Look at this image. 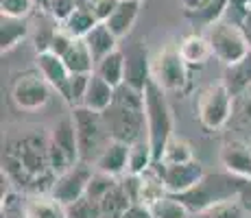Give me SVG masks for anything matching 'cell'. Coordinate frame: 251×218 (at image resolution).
Returning <instances> with one entry per match:
<instances>
[{
  "label": "cell",
  "instance_id": "30bf717a",
  "mask_svg": "<svg viewBox=\"0 0 251 218\" xmlns=\"http://www.w3.org/2000/svg\"><path fill=\"white\" fill-rule=\"evenodd\" d=\"M157 172H160L166 192L173 196H179L183 192L192 190L201 179L205 177V170L197 159L186 164H155Z\"/></svg>",
  "mask_w": 251,
  "mask_h": 218
},
{
  "label": "cell",
  "instance_id": "f35d334b",
  "mask_svg": "<svg viewBox=\"0 0 251 218\" xmlns=\"http://www.w3.org/2000/svg\"><path fill=\"white\" fill-rule=\"evenodd\" d=\"M72 44H75V37H72L70 33L64 28V26H59V28H57V33H55V37H52L50 52H55V55L64 57L66 52L70 50V46H72Z\"/></svg>",
  "mask_w": 251,
  "mask_h": 218
},
{
  "label": "cell",
  "instance_id": "44dd1931",
  "mask_svg": "<svg viewBox=\"0 0 251 218\" xmlns=\"http://www.w3.org/2000/svg\"><path fill=\"white\" fill-rule=\"evenodd\" d=\"M179 55L183 57L188 66H201L205 64L212 55V46L207 42L205 35H199V33H190L179 42Z\"/></svg>",
  "mask_w": 251,
  "mask_h": 218
},
{
  "label": "cell",
  "instance_id": "ac0fdd59",
  "mask_svg": "<svg viewBox=\"0 0 251 218\" xmlns=\"http://www.w3.org/2000/svg\"><path fill=\"white\" fill-rule=\"evenodd\" d=\"M55 146H59L61 151L68 155V159L72 164H79L81 162V151H79V138H76V129H75V120L72 116L68 118L59 120V122L52 127L50 135H48Z\"/></svg>",
  "mask_w": 251,
  "mask_h": 218
},
{
  "label": "cell",
  "instance_id": "8fae6325",
  "mask_svg": "<svg viewBox=\"0 0 251 218\" xmlns=\"http://www.w3.org/2000/svg\"><path fill=\"white\" fill-rule=\"evenodd\" d=\"M37 72L48 81V85L57 92L59 96H64V100L68 98V87H70V70L66 66L64 57L55 55V52L46 50V52H37L35 57Z\"/></svg>",
  "mask_w": 251,
  "mask_h": 218
},
{
  "label": "cell",
  "instance_id": "60d3db41",
  "mask_svg": "<svg viewBox=\"0 0 251 218\" xmlns=\"http://www.w3.org/2000/svg\"><path fill=\"white\" fill-rule=\"evenodd\" d=\"M123 218H153V214H151V210H149V207L140 205V203H133Z\"/></svg>",
  "mask_w": 251,
  "mask_h": 218
},
{
  "label": "cell",
  "instance_id": "7a4b0ae2",
  "mask_svg": "<svg viewBox=\"0 0 251 218\" xmlns=\"http://www.w3.org/2000/svg\"><path fill=\"white\" fill-rule=\"evenodd\" d=\"M247 181L234 177L229 172H212L201 179L192 190L183 192L177 198L192 212V214H199V212L207 210V207L216 205V203L229 201V198H240L245 192Z\"/></svg>",
  "mask_w": 251,
  "mask_h": 218
},
{
  "label": "cell",
  "instance_id": "d6986e66",
  "mask_svg": "<svg viewBox=\"0 0 251 218\" xmlns=\"http://www.w3.org/2000/svg\"><path fill=\"white\" fill-rule=\"evenodd\" d=\"M85 44H88L92 57L99 64L100 59H105L107 55H112L114 50H118V37L109 31V26L105 22H99L94 28L83 37Z\"/></svg>",
  "mask_w": 251,
  "mask_h": 218
},
{
  "label": "cell",
  "instance_id": "cb8c5ba5",
  "mask_svg": "<svg viewBox=\"0 0 251 218\" xmlns=\"http://www.w3.org/2000/svg\"><path fill=\"white\" fill-rule=\"evenodd\" d=\"M155 166V157H153L151 144L147 138H140L131 144L129 148V166H127V174L129 177H140L147 170Z\"/></svg>",
  "mask_w": 251,
  "mask_h": 218
},
{
  "label": "cell",
  "instance_id": "5bb4252c",
  "mask_svg": "<svg viewBox=\"0 0 251 218\" xmlns=\"http://www.w3.org/2000/svg\"><path fill=\"white\" fill-rule=\"evenodd\" d=\"M129 148H131V144L120 142V140H109V144L103 148V153L94 159V168L100 172L112 174V177L127 174Z\"/></svg>",
  "mask_w": 251,
  "mask_h": 218
},
{
  "label": "cell",
  "instance_id": "7402d4cb",
  "mask_svg": "<svg viewBox=\"0 0 251 218\" xmlns=\"http://www.w3.org/2000/svg\"><path fill=\"white\" fill-rule=\"evenodd\" d=\"M64 61L68 66L70 74H94L96 70V61L92 57L85 40H75L70 50L64 55Z\"/></svg>",
  "mask_w": 251,
  "mask_h": 218
},
{
  "label": "cell",
  "instance_id": "d6a6232c",
  "mask_svg": "<svg viewBox=\"0 0 251 218\" xmlns=\"http://www.w3.org/2000/svg\"><path fill=\"white\" fill-rule=\"evenodd\" d=\"M66 216L68 218H103V212H100L99 201H92V198L83 196L79 201L66 205Z\"/></svg>",
  "mask_w": 251,
  "mask_h": 218
},
{
  "label": "cell",
  "instance_id": "277c9868",
  "mask_svg": "<svg viewBox=\"0 0 251 218\" xmlns=\"http://www.w3.org/2000/svg\"><path fill=\"white\" fill-rule=\"evenodd\" d=\"M7 170L22 172L24 181H31L35 177H44L50 170L48 166V140H37L26 135L18 142V148H11L7 155Z\"/></svg>",
  "mask_w": 251,
  "mask_h": 218
},
{
  "label": "cell",
  "instance_id": "4316f807",
  "mask_svg": "<svg viewBox=\"0 0 251 218\" xmlns=\"http://www.w3.org/2000/svg\"><path fill=\"white\" fill-rule=\"evenodd\" d=\"M24 205H26L28 218H68L66 207L61 203H57L52 196H33Z\"/></svg>",
  "mask_w": 251,
  "mask_h": 218
},
{
  "label": "cell",
  "instance_id": "9c48e42d",
  "mask_svg": "<svg viewBox=\"0 0 251 218\" xmlns=\"http://www.w3.org/2000/svg\"><path fill=\"white\" fill-rule=\"evenodd\" d=\"M94 174V166L88 162H79L76 166H72L70 170H66L64 174L55 177L50 188V196L55 198L61 205H70V203L79 201L85 196L88 192V183Z\"/></svg>",
  "mask_w": 251,
  "mask_h": 218
},
{
  "label": "cell",
  "instance_id": "f546056e",
  "mask_svg": "<svg viewBox=\"0 0 251 218\" xmlns=\"http://www.w3.org/2000/svg\"><path fill=\"white\" fill-rule=\"evenodd\" d=\"M149 210H151L153 218H192V212L173 194H166L164 198H160Z\"/></svg>",
  "mask_w": 251,
  "mask_h": 218
},
{
  "label": "cell",
  "instance_id": "d590c367",
  "mask_svg": "<svg viewBox=\"0 0 251 218\" xmlns=\"http://www.w3.org/2000/svg\"><path fill=\"white\" fill-rule=\"evenodd\" d=\"M33 4L35 0H0V16L26 20L33 11Z\"/></svg>",
  "mask_w": 251,
  "mask_h": 218
},
{
  "label": "cell",
  "instance_id": "b9f144b4",
  "mask_svg": "<svg viewBox=\"0 0 251 218\" xmlns=\"http://www.w3.org/2000/svg\"><path fill=\"white\" fill-rule=\"evenodd\" d=\"M240 26H243L245 35H247V40H249V46H251V9H247V13L243 16V22H240Z\"/></svg>",
  "mask_w": 251,
  "mask_h": 218
},
{
  "label": "cell",
  "instance_id": "d4e9b609",
  "mask_svg": "<svg viewBox=\"0 0 251 218\" xmlns=\"http://www.w3.org/2000/svg\"><path fill=\"white\" fill-rule=\"evenodd\" d=\"M96 74L100 79H105L112 87L118 90L120 85H125V52L120 50H114L112 55H107L105 59H100L96 64Z\"/></svg>",
  "mask_w": 251,
  "mask_h": 218
},
{
  "label": "cell",
  "instance_id": "ba28073f",
  "mask_svg": "<svg viewBox=\"0 0 251 218\" xmlns=\"http://www.w3.org/2000/svg\"><path fill=\"white\" fill-rule=\"evenodd\" d=\"M52 87L40 72H24L11 85V100L18 109L24 111H37L48 103Z\"/></svg>",
  "mask_w": 251,
  "mask_h": 218
},
{
  "label": "cell",
  "instance_id": "3957f363",
  "mask_svg": "<svg viewBox=\"0 0 251 218\" xmlns=\"http://www.w3.org/2000/svg\"><path fill=\"white\" fill-rule=\"evenodd\" d=\"M207 42L212 46V55L221 61L223 66H234L243 61L251 52L249 40L245 35L243 26L227 20H219L212 24L205 33Z\"/></svg>",
  "mask_w": 251,
  "mask_h": 218
},
{
  "label": "cell",
  "instance_id": "7c38bea8",
  "mask_svg": "<svg viewBox=\"0 0 251 218\" xmlns=\"http://www.w3.org/2000/svg\"><path fill=\"white\" fill-rule=\"evenodd\" d=\"M219 159L225 172L234 174L243 181H251V148L243 140H227L221 146Z\"/></svg>",
  "mask_w": 251,
  "mask_h": 218
},
{
  "label": "cell",
  "instance_id": "83f0119b",
  "mask_svg": "<svg viewBox=\"0 0 251 218\" xmlns=\"http://www.w3.org/2000/svg\"><path fill=\"white\" fill-rule=\"evenodd\" d=\"M96 24H99V22H96V18L90 13V9L83 7V4H79V7H76V11L72 13L68 20L61 24V26H64L66 31L75 37V40H83V37L88 35Z\"/></svg>",
  "mask_w": 251,
  "mask_h": 218
},
{
  "label": "cell",
  "instance_id": "ee69618b",
  "mask_svg": "<svg viewBox=\"0 0 251 218\" xmlns=\"http://www.w3.org/2000/svg\"><path fill=\"white\" fill-rule=\"evenodd\" d=\"M249 218H251V214H249Z\"/></svg>",
  "mask_w": 251,
  "mask_h": 218
},
{
  "label": "cell",
  "instance_id": "836d02e7",
  "mask_svg": "<svg viewBox=\"0 0 251 218\" xmlns=\"http://www.w3.org/2000/svg\"><path fill=\"white\" fill-rule=\"evenodd\" d=\"M90 76L92 74H72L70 76V87H68V98L66 103H70L72 107H81L85 98V92L90 85Z\"/></svg>",
  "mask_w": 251,
  "mask_h": 218
},
{
  "label": "cell",
  "instance_id": "e0dca14e",
  "mask_svg": "<svg viewBox=\"0 0 251 218\" xmlns=\"http://www.w3.org/2000/svg\"><path fill=\"white\" fill-rule=\"evenodd\" d=\"M140 7H142V0H120L118 7H116L114 13L109 16V20L105 22L109 26V31H112L118 40L127 37L129 33H131V28L136 26V20L140 16Z\"/></svg>",
  "mask_w": 251,
  "mask_h": 218
},
{
  "label": "cell",
  "instance_id": "ab89813d",
  "mask_svg": "<svg viewBox=\"0 0 251 218\" xmlns=\"http://www.w3.org/2000/svg\"><path fill=\"white\" fill-rule=\"evenodd\" d=\"M2 216L4 218H28L26 205L16 201L13 194H2Z\"/></svg>",
  "mask_w": 251,
  "mask_h": 218
},
{
  "label": "cell",
  "instance_id": "9a60e30c",
  "mask_svg": "<svg viewBox=\"0 0 251 218\" xmlns=\"http://www.w3.org/2000/svg\"><path fill=\"white\" fill-rule=\"evenodd\" d=\"M186 18L192 24H203L210 28L223 18L225 9L231 0H181Z\"/></svg>",
  "mask_w": 251,
  "mask_h": 218
},
{
  "label": "cell",
  "instance_id": "8d00e7d4",
  "mask_svg": "<svg viewBox=\"0 0 251 218\" xmlns=\"http://www.w3.org/2000/svg\"><path fill=\"white\" fill-rule=\"evenodd\" d=\"M120 0H83V7L90 9V13L96 18V22H107L114 9L118 7Z\"/></svg>",
  "mask_w": 251,
  "mask_h": 218
},
{
  "label": "cell",
  "instance_id": "e575fe53",
  "mask_svg": "<svg viewBox=\"0 0 251 218\" xmlns=\"http://www.w3.org/2000/svg\"><path fill=\"white\" fill-rule=\"evenodd\" d=\"M79 4H81V0H48L46 13L55 22L64 24L72 16V13L76 11V7H79Z\"/></svg>",
  "mask_w": 251,
  "mask_h": 218
},
{
  "label": "cell",
  "instance_id": "4fadbf2b",
  "mask_svg": "<svg viewBox=\"0 0 251 218\" xmlns=\"http://www.w3.org/2000/svg\"><path fill=\"white\" fill-rule=\"evenodd\" d=\"M153 79L151 61L142 46H133L125 52V85L133 87L136 92H144L149 81Z\"/></svg>",
  "mask_w": 251,
  "mask_h": 218
},
{
  "label": "cell",
  "instance_id": "8992f818",
  "mask_svg": "<svg viewBox=\"0 0 251 218\" xmlns=\"http://www.w3.org/2000/svg\"><path fill=\"white\" fill-rule=\"evenodd\" d=\"M197 116L199 122L210 131H219L229 122L234 116V98L227 92L223 83L205 87L199 94V103H197Z\"/></svg>",
  "mask_w": 251,
  "mask_h": 218
},
{
  "label": "cell",
  "instance_id": "603a6c76",
  "mask_svg": "<svg viewBox=\"0 0 251 218\" xmlns=\"http://www.w3.org/2000/svg\"><path fill=\"white\" fill-rule=\"evenodd\" d=\"M223 85L227 87V92L234 96H238L243 90L251 87V52L245 57L243 61L234 66H225V72H223Z\"/></svg>",
  "mask_w": 251,
  "mask_h": 218
},
{
  "label": "cell",
  "instance_id": "1f68e13d",
  "mask_svg": "<svg viewBox=\"0 0 251 218\" xmlns=\"http://www.w3.org/2000/svg\"><path fill=\"white\" fill-rule=\"evenodd\" d=\"M118 183H120L118 177H112V174L100 172V170H96V168H94V174H92V179L88 183V192H85V196L92 198V201H99L100 203L116 186H118Z\"/></svg>",
  "mask_w": 251,
  "mask_h": 218
},
{
  "label": "cell",
  "instance_id": "7bdbcfd3",
  "mask_svg": "<svg viewBox=\"0 0 251 218\" xmlns=\"http://www.w3.org/2000/svg\"><path fill=\"white\" fill-rule=\"evenodd\" d=\"M35 2L40 4V9H44V11L48 9V0H35Z\"/></svg>",
  "mask_w": 251,
  "mask_h": 218
},
{
  "label": "cell",
  "instance_id": "484cf974",
  "mask_svg": "<svg viewBox=\"0 0 251 218\" xmlns=\"http://www.w3.org/2000/svg\"><path fill=\"white\" fill-rule=\"evenodd\" d=\"M131 205H133V198L129 194L127 186L120 181L118 186L100 201V212H103V218H123Z\"/></svg>",
  "mask_w": 251,
  "mask_h": 218
},
{
  "label": "cell",
  "instance_id": "ffe728a7",
  "mask_svg": "<svg viewBox=\"0 0 251 218\" xmlns=\"http://www.w3.org/2000/svg\"><path fill=\"white\" fill-rule=\"evenodd\" d=\"M28 35H31V26L26 20L0 16V50H2V55L20 46Z\"/></svg>",
  "mask_w": 251,
  "mask_h": 218
},
{
  "label": "cell",
  "instance_id": "52a82bcc",
  "mask_svg": "<svg viewBox=\"0 0 251 218\" xmlns=\"http://www.w3.org/2000/svg\"><path fill=\"white\" fill-rule=\"evenodd\" d=\"M153 81L166 92H181L188 83V64L179 55V46L166 44L151 66Z\"/></svg>",
  "mask_w": 251,
  "mask_h": 218
},
{
  "label": "cell",
  "instance_id": "4dcf8cb0",
  "mask_svg": "<svg viewBox=\"0 0 251 218\" xmlns=\"http://www.w3.org/2000/svg\"><path fill=\"white\" fill-rule=\"evenodd\" d=\"M192 159H195V155H192L190 144L183 138H179V135H173L168 140L166 148H164L160 164H186V162H192Z\"/></svg>",
  "mask_w": 251,
  "mask_h": 218
},
{
  "label": "cell",
  "instance_id": "5b68a950",
  "mask_svg": "<svg viewBox=\"0 0 251 218\" xmlns=\"http://www.w3.org/2000/svg\"><path fill=\"white\" fill-rule=\"evenodd\" d=\"M72 120H75L76 138H79L81 162L90 164V155L96 153V157H99L112 140L107 133V127H105L103 114H96V111H90L85 107H72Z\"/></svg>",
  "mask_w": 251,
  "mask_h": 218
},
{
  "label": "cell",
  "instance_id": "2e32d148",
  "mask_svg": "<svg viewBox=\"0 0 251 218\" xmlns=\"http://www.w3.org/2000/svg\"><path fill=\"white\" fill-rule=\"evenodd\" d=\"M114 100H116V87H112L107 81L100 79L94 72L90 76V85H88V92H85V98L81 107L96 111V114H105L114 105Z\"/></svg>",
  "mask_w": 251,
  "mask_h": 218
},
{
  "label": "cell",
  "instance_id": "6da1fadb",
  "mask_svg": "<svg viewBox=\"0 0 251 218\" xmlns=\"http://www.w3.org/2000/svg\"><path fill=\"white\" fill-rule=\"evenodd\" d=\"M142 96H144V124H147L144 138L151 144L155 164H160L168 140L175 135L173 133V111L166 100V90H162L153 79L144 87Z\"/></svg>",
  "mask_w": 251,
  "mask_h": 218
},
{
  "label": "cell",
  "instance_id": "74e56055",
  "mask_svg": "<svg viewBox=\"0 0 251 218\" xmlns=\"http://www.w3.org/2000/svg\"><path fill=\"white\" fill-rule=\"evenodd\" d=\"M234 116H238L245 122H251V87L234 96Z\"/></svg>",
  "mask_w": 251,
  "mask_h": 218
},
{
  "label": "cell",
  "instance_id": "f1b7e54d",
  "mask_svg": "<svg viewBox=\"0 0 251 218\" xmlns=\"http://www.w3.org/2000/svg\"><path fill=\"white\" fill-rule=\"evenodd\" d=\"M195 218H247V207H245L243 198H229V201L216 203V205L195 214Z\"/></svg>",
  "mask_w": 251,
  "mask_h": 218
}]
</instances>
